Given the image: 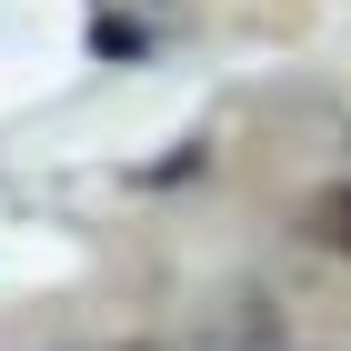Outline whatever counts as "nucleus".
I'll return each mask as SVG.
<instances>
[{"label":"nucleus","mask_w":351,"mask_h":351,"mask_svg":"<svg viewBox=\"0 0 351 351\" xmlns=\"http://www.w3.org/2000/svg\"><path fill=\"white\" fill-rule=\"evenodd\" d=\"M301 231L331 251V261H351V181H322L311 201H301Z\"/></svg>","instance_id":"obj_1"},{"label":"nucleus","mask_w":351,"mask_h":351,"mask_svg":"<svg viewBox=\"0 0 351 351\" xmlns=\"http://www.w3.org/2000/svg\"><path fill=\"white\" fill-rule=\"evenodd\" d=\"M141 351H161V341H141Z\"/></svg>","instance_id":"obj_2"}]
</instances>
